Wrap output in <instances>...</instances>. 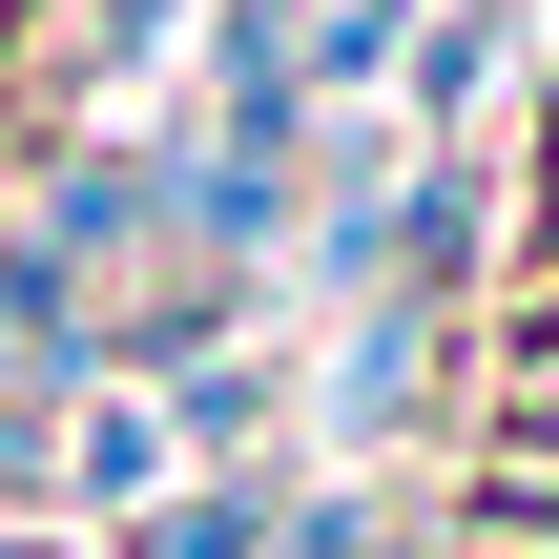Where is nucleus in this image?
<instances>
[{"label":"nucleus","instance_id":"9b49d317","mask_svg":"<svg viewBox=\"0 0 559 559\" xmlns=\"http://www.w3.org/2000/svg\"><path fill=\"white\" fill-rule=\"evenodd\" d=\"M0 559H104V539H62V519H0Z\"/></svg>","mask_w":559,"mask_h":559},{"label":"nucleus","instance_id":"423d86ee","mask_svg":"<svg viewBox=\"0 0 559 559\" xmlns=\"http://www.w3.org/2000/svg\"><path fill=\"white\" fill-rule=\"evenodd\" d=\"M145 394H166L187 477H270V436H290V332H228V353H187V373H145Z\"/></svg>","mask_w":559,"mask_h":559},{"label":"nucleus","instance_id":"20e7f679","mask_svg":"<svg viewBox=\"0 0 559 559\" xmlns=\"http://www.w3.org/2000/svg\"><path fill=\"white\" fill-rule=\"evenodd\" d=\"M498 104H519V0H415L394 124H415V145H498Z\"/></svg>","mask_w":559,"mask_h":559},{"label":"nucleus","instance_id":"0eeeda50","mask_svg":"<svg viewBox=\"0 0 559 559\" xmlns=\"http://www.w3.org/2000/svg\"><path fill=\"white\" fill-rule=\"evenodd\" d=\"M415 539V498H394V477H332V456H311V477H270V559H394Z\"/></svg>","mask_w":559,"mask_h":559},{"label":"nucleus","instance_id":"7ed1b4c3","mask_svg":"<svg viewBox=\"0 0 559 559\" xmlns=\"http://www.w3.org/2000/svg\"><path fill=\"white\" fill-rule=\"evenodd\" d=\"M498 270H519V145H415V187H394V290L498 311Z\"/></svg>","mask_w":559,"mask_h":559},{"label":"nucleus","instance_id":"f03ea898","mask_svg":"<svg viewBox=\"0 0 559 559\" xmlns=\"http://www.w3.org/2000/svg\"><path fill=\"white\" fill-rule=\"evenodd\" d=\"M166 187H187V124H104V145H41V187H21V228L41 249H83L104 290L166 249Z\"/></svg>","mask_w":559,"mask_h":559},{"label":"nucleus","instance_id":"39448f33","mask_svg":"<svg viewBox=\"0 0 559 559\" xmlns=\"http://www.w3.org/2000/svg\"><path fill=\"white\" fill-rule=\"evenodd\" d=\"M187 477V436H166V394H124V373H83L62 394V539H124L145 498Z\"/></svg>","mask_w":559,"mask_h":559},{"label":"nucleus","instance_id":"f8f14e48","mask_svg":"<svg viewBox=\"0 0 559 559\" xmlns=\"http://www.w3.org/2000/svg\"><path fill=\"white\" fill-rule=\"evenodd\" d=\"M394 559H436V519H415V539H394Z\"/></svg>","mask_w":559,"mask_h":559},{"label":"nucleus","instance_id":"1a4fd4ad","mask_svg":"<svg viewBox=\"0 0 559 559\" xmlns=\"http://www.w3.org/2000/svg\"><path fill=\"white\" fill-rule=\"evenodd\" d=\"M290 62H311V104H394V62H415V0H311V21H290Z\"/></svg>","mask_w":559,"mask_h":559},{"label":"nucleus","instance_id":"9d476101","mask_svg":"<svg viewBox=\"0 0 559 559\" xmlns=\"http://www.w3.org/2000/svg\"><path fill=\"white\" fill-rule=\"evenodd\" d=\"M62 21H83V62H104V83H145V62H166L207 0H62Z\"/></svg>","mask_w":559,"mask_h":559},{"label":"nucleus","instance_id":"ddd939ff","mask_svg":"<svg viewBox=\"0 0 559 559\" xmlns=\"http://www.w3.org/2000/svg\"><path fill=\"white\" fill-rule=\"evenodd\" d=\"M0 41H21V0H0Z\"/></svg>","mask_w":559,"mask_h":559},{"label":"nucleus","instance_id":"f257e3e1","mask_svg":"<svg viewBox=\"0 0 559 559\" xmlns=\"http://www.w3.org/2000/svg\"><path fill=\"white\" fill-rule=\"evenodd\" d=\"M498 373V332L477 311H436V290H373V311H332V373H311V456L332 477H394L456 394Z\"/></svg>","mask_w":559,"mask_h":559},{"label":"nucleus","instance_id":"6e6552de","mask_svg":"<svg viewBox=\"0 0 559 559\" xmlns=\"http://www.w3.org/2000/svg\"><path fill=\"white\" fill-rule=\"evenodd\" d=\"M104 559H270V477H166Z\"/></svg>","mask_w":559,"mask_h":559},{"label":"nucleus","instance_id":"4468645a","mask_svg":"<svg viewBox=\"0 0 559 559\" xmlns=\"http://www.w3.org/2000/svg\"><path fill=\"white\" fill-rule=\"evenodd\" d=\"M519 21H539V0H519Z\"/></svg>","mask_w":559,"mask_h":559}]
</instances>
